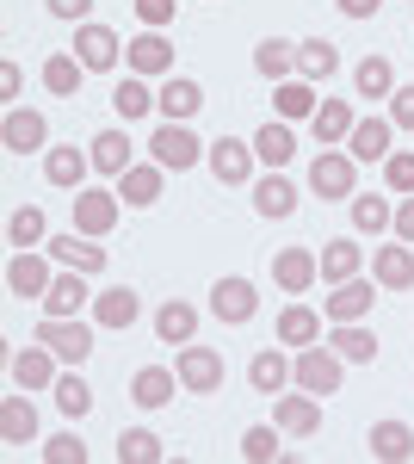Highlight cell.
<instances>
[{
    "instance_id": "cell-42",
    "label": "cell",
    "mask_w": 414,
    "mask_h": 464,
    "mask_svg": "<svg viewBox=\"0 0 414 464\" xmlns=\"http://www.w3.org/2000/svg\"><path fill=\"white\" fill-rule=\"evenodd\" d=\"M81 74H87L81 56H50V63H43V87H50L56 100H74V93H81Z\"/></svg>"
},
{
    "instance_id": "cell-9",
    "label": "cell",
    "mask_w": 414,
    "mask_h": 464,
    "mask_svg": "<svg viewBox=\"0 0 414 464\" xmlns=\"http://www.w3.org/2000/svg\"><path fill=\"white\" fill-rule=\"evenodd\" d=\"M198 106H205V87H198V81H186V74H168V87L155 93V111H161L168 124L198 118Z\"/></svg>"
},
{
    "instance_id": "cell-11",
    "label": "cell",
    "mask_w": 414,
    "mask_h": 464,
    "mask_svg": "<svg viewBox=\"0 0 414 464\" xmlns=\"http://www.w3.org/2000/svg\"><path fill=\"white\" fill-rule=\"evenodd\" d=\"M173 391H186V384H179V372H168V365H142L137 378H130V402L137 409H168Z\"/></svg>"
},
{
    "instance_id": "cell-2",
    "label": "cell",
    "mask_w": 414,
    "mask_h": 464,
    "mask_svg": "<svg viewBox=\"0 0 414 464\" xmlns=\"http://www.w3.org/2000/svg\"><path fill=\"white\" fill-rule=\"evenodd\" d=\"M37 341H43L56 359H69V365H81V359L93 353V328H87L81 316H43L37 322Z\"/></svg>"
},
{
    "instance_id": "cell-5",
    "label": "cell",
    "mask_w": 414,
    "mask_h": 464,
    "mask_svg": "<svg viewBox=\"0 0 414 464\" xmlns=\"http://www.w3.org/2000/svg\"><path fill=\"white\" fill-rule=\"evenodd\" d=\"M210 310H217V322H229V328H242V322H254V310H260V291H254V279H217L210 285Z\"/></svg>"
},
{
    "instance_id": "cell-27",
    "label": "cell",
    "mask_w": 414,
    "mask_h": 464,
    "mask_svg": "<svg viewBox=\"0 0 414 464\" xmlns=\"http://www.w3.org/2000/svg\"><path fill=\"white\" fill-rule=\"evenodd\" d=\"M291 378H297V372H291V359L273 353V347H266V353H254V365H247V384H254L260 396H278Z\"/></svg>"
},
{
    "instance_id": "cell-17",
    "label": "cell",
    "mask_w": 414,
    "mask_h": 464,
    "mask_svg": "<svg viewBox=\"0 0 414 464\" xmlns=\"http://www.w3.org/2000/svg\"><path fill=\"white\" fill-rule=\"evenodd\" d=\"M371 273H378V285L409 291V285H414V248H409V242H390V248H378V254H371Z\"/></svg>"
},
{
    "instance_id": "cell-18",
    "label": "cell",
    "mask_w": 414,
    "mask_h": 464,
    "mask_svg": "<svg viewBox=\"0 0 414 464\" xmlns=\"http://www.w3.org/2000/svg\"><path fill=\"white\" fill-rule=\"evenodd\" d=\"M118 32H105V25H81L74 32V56L87 63V69H118Z\"/></svg>"
},
{
    "instance_id": "cell-23",
    "label": "cell",
    "mask_w": 414,
    "mask_h": 464,
    "mask_svg": "<svg viewBox=\"0 0 414 464\" xmlns=\"http://www.w3.org/2000/svg\"><path fill=\"white\" fill-rule=\"evenodd\" d=\"M137 291L130 285H111V291H100V297H93V322H100V328H130V322H137Z\"/></svg>"
},
{
    "instance_id": "cell-44",
    "label": "cell",
    "mask_w": 414,
    "mask_h": 464,
    "mask_svg": "<svg viewBox=\"0 0 414 464\" xmlns=\"http://www.w3.org/2000/svg\"><path fill=\"white\" fill-rule=\"evenodd\" d=\"M161 459V440L149 428H130V433H118V464H155Z\"/></svg>"
},
{
    "instance_id": "cell-36",
    "label": "cell",
    "mask_w": 414,
    "mask_h": 464,
    "mask_svg": "<svg viewBox=\"0 0 414 464\" xmlns=\"http://www.w3.org/2000/svg\"><path fill=\"white\" fill-rule=\"evenodd\" d=\"M334 69H341V50H334L328 37H310V44H297V74H303V81H328Z\"/></svg>"
},
{
    "instance_id": "cell-1",
    "label": "cell",
    "mask_w": 414,
    "mask_h": 464,
    "mask_svg": "<svg viewBox=\"0 0 414 464\" xmlns=\"http://www.w3.org/2000/svg\"><path fill=\"white\" fill-rule=\"evenodd\" d=\"M173 372H179V384H186L192 396L223 391V378H229V365H223V353H217V347H192V341L179 347V365H173Z\"/></svg>"
},
{
    "instance_id": "cell-48",
    "label": "cell",
    "mask_w": 414,
    "mask_h": 464,
    "mask_svg": "<svg viewBox=\"0 0 414 464\" xmlns=\"http://www.w3.org/2000/svg\"><path fill=\"white\" fill-rule=\"evenodd\" d=\"M242 459L273 464V459H278V433H273V428H247V433H242Z\"/></svg>"
},
{
    "instance_id": "cell-13",
    "label": "cell",
    "mask_w": 414,
    "mask_h": 464,
    "mask_svg": "<svg viewBox=\"0 0 414 464\" xmlns=\"http://www.w3.org/2000/svg\"><path fill=\"white\" fill-rule=\"evenodd\" d=\"M87 297H93L87 279L69 266V273H56V279H50V291H43L37 304H43V316H81V310H87Z\"/></svg>"
},
{
    "instance_id": "cell-35",
    "label": "cell",
    "mask_w": 414,
    "mask_h": 464,
    "mask_svg": "<svg viewBox=\"0 0 414 464\" xmlns=\"http://www.w3.org/2000/svg\"><path fill=\"white\" fill-rule=\"evenodd\" d=\"M254 69L266 74V81H291V74H297V44H284V37H266V44L254 50Z\"/></svg>"
},
{
    "instance_id": "cell-50",
    "label": "cell",
    "mask_w": 414,
    "mask_h": 464,
    "mask_svg": "<svg viewBox=\"0 0 414 464\" xmlns=\"http://www.w3.org/2000/svg\"><path fill=\"white\" fill-rule=\"evenodd\" d=\"M137 19L149 32H161V25H173V0H137Z\"/></svg>"
},
{
    "instance_id": "cell-53",
    "label": "cell",
    "mask_w": 414,
    "mask_h": 464,
    "mask_svg": "<svg viewBox=\"0 0 414 464\" xmlns=\"http://www.w3.org/2000/svg\"><path fill=\"white\" fill-rule=\"evenodd\" d=\"M50 13H56V19H87L93 0H50Z\"/></svg>"
},
{
    "instance_id": "cell-29",
    "label": "cell",
    "mask_w": 414,
    "mask_h": 464,
    "mask_svg": "<svg viewBox=\"0 0 414 464\" xmlns=\"http://www.w3.org/2000/svg\"><path fill=\"white\" fill-rule=\"evenodd\" d=\"M322 310L334 322H365L371 316V285H365V279H346V285H334V297H328Z\"/></svg>"
},
{
    "instance_id": "cell-16",
    "label": "cell",
    "mask_w": 414,
    "mask_h": 464,
    "mask_svg": "<svg viewBox=\"0 0 414 464\" xmlns=\"http://www.w3.org/2000/svg\"><path fill=\"white\" fill-rule=\"evenodd\" d=\"M124 56H130V69L137 74H173V44L161 32H142L124 44Z\"/></svg>"
},
{
    "instance_id": "cell-4",
    "label": "cell",
    "mask_w": 414,
    "mask_h": 464,
    "mask_svg": "<svg viewBox=\"0 0 414 464\" xmlns=\"http://www.w3.org/2000/svg\"><path fill=\"white\" fill-rule=\"evenodd\" d=\"M149 155H155L161 168H173V174H186V168H198V161H205L210 149L198 143V137H192L186 124H161V130L149 137Z\"/></svg>"
},
{
    "instance_id": "cell-32",
    "label": "cell",
    "mask_w": 414,
    "mask_h": 464,
    "mask_svg": "<svg viewBox=\"0 0 414 464\" xmlns=\"http://www.w3.org/2000/svg\"><path fill=\"white\" fill-rule=\"evenodd\" d=\"M278 341H284V347H315V341H322V316H315L310 304H291V310L278 316Z\"/></svg>"
},
{
    "instance_id": "cell-45",
    "label": "cell",
    "mask_w": 414,
    "mask_h": 464,
    "mask_svg": "<svg viewBox=\"0 0 414 464\" xmlns=\"http://www.w3.org/2000/svg\"><path fill=\"white\" fill-rule=\"evenodd\" d=\"M6 236H13V248H37V242H43V211H37V205H25V211H13V223H6Z\"/></svg>"
},
{
    "instance_id": "cell-47",
    "label": "cell",
    "mask_w": 414,
    "mask_h": 464,
    "mask_svg": "<svg viewBox=\"0 0 414 464\" xmlns=\"http://www.w3.org/2000/svg\"><path fill=\"white\" fill-rule=\"evenodd\" d=\"M383 179H390V192H414V149H390Z\"/></svg>"
},
{
    "instance_id": "cell-12",
    "label": "cell",
    "mask_w": 414,
    "mask_h": 464,
    "mask_svg": "<svg viewBox=\"0 0 414 464\" xmlns=\"http://www.w3.org/2000/svg\"><path fill=\"white\" fill-rule=\"evenodd\" d=\"M273 279L284 291H310L315 279H322V254H310V248H278L273 254Z\"/></svg>"
},
{
    "instance_id": "cell-7",
    "label": "cell",
    "mask_w": 414,
    "mask_h": 464,
    "mask_svg": "<svg viewBox=\"0 0 414 464\" xmlns=\"http://www.w3.org/2000/svg\"><path fill=\"white\" fill-rule=\"evenodd\" d=\"M310 192L315 198H352V155L322 149V155L310 161Z\"/></svg>"
},
{
    "instance_id": "cell-52",
    "label": "cell",
    "mask_w": 414,
    "mask_h": 464,
    "mask_svg": "<svg viewBox=\"0 0 414 464\" xmlns=\"http://www.w3.org/2000/svg\"><path fill=\"white\" fill-rule=\"evenodd\" d=\"M396 242H409V248H414V198L396 205Z\"/></svg>"
},
{
    "instance_id": "cell-51",
    "label": "cell",
    "mask_w": 414,
    "mask_h": 464,
    "mask_svg": "<svg viewBox=\"0 0 414 464\" xmlns=\"http://www.w3.org/2000/svg\"><path fill=\"white\" fill-rule=\"evenodd\" d=\"M390 124L414 130V87H396V93H390Z\"/></svg>"
},
{
    "instance_id": "cell-34",
    "label": "cell",
    "mask_w": 414,
    "mask_h": 464,
    "mask_svg": "<svg viewBox=\"0 0 414 464\" xmlns=\"http://www.w3.org/2000/svg\"><path fill=\"white\" fill-rule=\"evenodd\" d=\"M359 266H365V254H359V242H328L322 248V279L328 285H346V279H359Z\"/></svg>"
},
{
    "instance_id": "cell-14",
    "label": "cell",
    "mask_w": 414,
    "mask_h": 464,
    "mask_svg": "<svg viewBox=\"0 0 414 464\" xmlns=\"http://www.w3.org/2000/svg\"><path fill=\"white\" fill-rule=\"evenodd\" d=\"M390 118H359L352 124V137H346V155L352 161H390Z\"/></svg>"
},
{
    "instance_id": "cell-40",
    "label": "cell",
    "mask_w": 414,
    "mask_h": 464,
    "mask_svg": "<svg viewBox=\"0 0 414 464\" xmlns=\"http://www.w3.org/2000/svg\"><path fill=\"white\" fill-rule=\"evenodd\" d=\"M352 87H359V100H390V93H396V69H390L383 56H365L359 74H352Z\"/></svg>"
},
{
    "instance_id": "cell-39",
    "label": "cell",
    "mask_w": 414,
    "mask_h": 464,
    "mask_svg": "<svg viewBox=\"0 0 414 464\" xmlns=\"http://www.w3.org/2000/svg\"><path fill=\"white\" fill-rule=\"evenodd\" d=\"M273 106L284 124H297V118H315V81H278Z\"/></svg>"
},
{
    "instance_id": "cell-3",
    "label": "cell",
    "mask_w": 414,
    "mask_h": 464,
    "mask_svg": "<svg viewBox=\"0 0 414 464\" xmlns=\"http://www.w3.org/2000/svg\"><path fill=\"white\" fill-rule=\"evenodd\" d=\"M341 365H346V359L334 353V347H303V353L291 359V372H297V391L334 396V391H341Z\"/></svg>"
},
{
    "instance_id": "cell-54",
    "label": "cell",
    "mask_w": 414,
    "mask_h": 464,
    "mask_svg": "<svg viewBox=\"0 0 414 464\" xmlns=\"http://www.w3.org/2000/svg\"><path fill=\"white\" fill-rule=\"evenodd\" d=\"M0 100H19V63H0Z\"/></svg>"
},
{
    "instance_id": "cell-46",
    "label": "cell",
    "mask_w": 414,
    "mask_h": 464,
    "mask_svg": "<svg viewBox=\"0 0 414 464\" xmlns=\"http://www.w3.org/2000/svg\"><path fill=\"white\" fill-rule=\"evenodd\" d=\"M56 409H63L69 421H81V415L93 409V391H87L81 378H56Z\"/></svg>"
},
{
    "instance_id": "cell-21",
    "label": "cell",
    "mask_w": 414,
    "mask_h": 464,
    "mask_svg": "<svg viewBox=\"0 0 414 464\" xmlns=\"http://www.w3.org/2000/svg\"><path fill=\"white\" fill-rule=\"evenodd\" d=\"M87 168H93V155H81V149H50L43 155V179L50 186H69V192H81V179H87Z\"/></svg>"
},
{
    "instance_id": "cell-41",
    "label": "cell",
    "mask_w": 414,
    "mask_h": 464,
    "mask_svg": "<svg viewBox=\"0 0 414 464\" xmlns=\"http://www.w3.org/2000/svg\"><path fill=\"white\" fill-rule=\"evenodd\" d=\"M111 106H118L124 124H130V118H142V111H155V93H149V81H142V74H124V81L111 87Z\"/></svg>"
},
{
    "instance_id": "cell-8",
    "label": "cell",
    "mask_w": 414,
    "mask_h": 464,
    "mask_svg": "<svg viewBox=\"0 0 414 464\" xmlns=\"http://www.w3.org/2000/svg\"><path fill=\"white\" fill-rule=\"evenodd\" d=\"M205 161H210V174L223 179V186H247V179H254V161H260V155H254V143H236V137H217Z\"/></svg>"
},
{
    "instance_id": "cell-28",
    "label": "cell",
    "mask_w": 414,
    "mask_h": 464,
    "mask_svg": "<svg viewBox=\"0 0 414 464\" xmlns=\"http://www.w3.org/2000/svg\"><path fill=\"white\" fill-rule=\"evenodd\" d=\"M87 155H93V168H100V174H124V168H137V161H130V137H124V130H100V137H93V143H87Z\"/></svg>"
},
{
    "instance_id": "cell-31",
    "label": "cell",
    "mask_w": 414,
    "mask_h": 464,
    "mask_svg": "<svg viewBox=\"0 0 414 464\" xmlns=\"http://www.w3.org/2000/svg\"><path fill=\"white\" fill-rule=\"evenodd\" d=\"M328 347H334L341 359H352V365H371V359H378V334L359 328V322H341V328L328 334Z\"/></svg>"
},
{
    "instance_id": "cell-22",
    "label": "cell",
    "mask_w": 414,
    "mask_h": 464,
    "mask_svg": "<svg viewBox=\"0 0 414 464\" xmlns=\"http://www.w3.org/2000/svg\"><path fill=\"white\" fill-rule=\"evenodd\" d=\"M310 124H315V143L334 149V143H346V137H352V124H359V118H352V106H346V100H322Z\"/></svg>"
},
{
    "instance_id": "cell-10",
    "label": "cell",
    "mask_w": 414,
    "mask_h": 464,
    "mask_svg": "<svg viewBox=\"0 0 414 464\" xmlns=\"http://www.w3.org/2000/svg\"><path fill=\"white\" fill-rule=\"evenodd\" d=\"M6 291H13V297H43V291H50V260L32 254V248H19L6 260Z\"/></svg>"
},
{
    "instance_id": "cell-25",
    "label": "cell",
    "mask_w": 414,
    "mask_h": 464,
    "mask_svg": "<svg viewBox=\"0 0 414 464\" xmlns=\"http://www.w3.org/2000/svg\"><path fill=\"white\" fill-rule=\"evenodd\" d=\"M365 446H371V459H383V464H402V459H414V433H409V421H378Z\"/></svg>"
},
{
    "instance_id": "cell-30",
    "label": "cell",
    "mask_w": 414,
    "mask_h": 464,
    "mask_svg": "<svg viewBox=\"0 0 414 464\" xmlns=\"http://www.w3.org/2000/svg\"><path fill=\"white\" fill-rule=\"evenodd\" d=\"M0 440H6V446L37 440V409L25 402V396H6V402H0Z\"/></svg>"
},
{
    "instance_id": "cell-55",
    "label": "cell",
    "mask_w": 414,
    "mask_h": 464,
    "mask_svg": "<svg viewBox=\"0 0 414 464\" xmlns=\"http://www.w3.org/2000/svg\"><path fill=\"white\" fill-rule=\"evenodd\" d=\"M334 6H341L346 19H371V13H378L383 0H334Z\"/></svg>"
},
{
    "instance_id": "cell-6",
    "label": "cell",
    "mask_w": 414,
    "mask_h": 464,
    "mask_svg": "<svg viewBox=\"0 0 414 464\" xmlns=\"http://www.w3.org/2000/svg\"><path fill=\"white\" fill-rule=\"evenodd\" d=\"M0 143L13 149V155H32V149H50V118H43V111L13 106L6 118H0Z\"/></svg>"
},
{
    "instance_id": "cell-38",
    "label": "cell",
    "mask_w": 414,
    "mask_h": 464,
    "mask_svg": "<svg viewBox=\"0 0 414 464\" xmlns=\"http://www.w3.org/2000/svg\"><path fill=\"white\" fill-rule=\"evenodd\" d=\"M254 211H260V217H291V211H297V186L278 179V174H266L260 186H254Z\"/></svg>"
},
{
    "instance_id": "cell-24",
    "label": "cell",
    "mask_w": 414,
    "mask_h": 464,
    "mask_svg": "<svg viewBox=\"0 0 414 464\" xmlns=\"http://www.w3.org/2000/svg\"><path fill=\"white\" fill-rule=\"evenodd\" d=\"M50 260H63L74 273H105V248H93V236H50Z\"/></svg>"
},
{
    "instance_id": "cell-15",
    "label": "cell",
    "mask_w": 414,
    "mask_h": 464,
    "mask_svg": "<svg viewBox=\"0 0 414 464\" xmlns=\"http://www.w3.org/2000/svg\"><path fill=\"white\" fill-rule=\"evenodd\" d=\"M118 223V192H74V229L81 236H105Z\"/></svg>"
},
{
    "instance_id": "cell-49",
    "label": "cell",
    "mask_w": 414,
    "mask_h": 464,
    "mask_svg": "<svg viewBox=\"0 0 414 464\" xmlns=\"http://www.w3.org/2000/svg\"><path fill=\"white\" fill-rule=\"evenodd\" d=\"M43 459L50 464H87V446H81V433H56V440H43Z\"/></svg>"
},
{
    "instance_id": "cell-26",
    "label": "cell",
    "mask_w": 414,
    "mask_h": 464,
    "mask_svg": "<svg viewBox=\"0 0 414 464\" xmlns=\"http://www.w3.org/2000/svg\"><path fill=\"white\" fill-rule=\"evenodd\" d=\"M161 174H168L161 161L124 168V174H118V198H124V205H155V198H161Z\"/></svg>"
},
{
    "instance_id": "cell-20",
    "label": "cell",
    "mask_w": 414,
    "mask_h": 464,
    "mask_svg": "<svg viewBox=\"0 0 414 464\" xmlns=\"http://www.w3.org/2000/svg\"><path fill=\"white\" fill-rule=\"evenodd\" d=\"M273 421L284 433H315V428H322V396H310V391H303V396H278Z\"/></svg>"
},
{
    "instance_id": "cell-37",
    "label": "cell",
    "mask_w": 414,
    "mask_h": 464,
    "mask_svg": "<svg viewBox=\"0 0 414 464\" xmlns=\"http://www.w3.org/2000/svg\"><path fill=\"white\" fill-rule=\"evenodd\" d=\"M155 334H161V341H173V347H186V341L198 334V310H192V304H179V297H173V304H161Z\"/></svg>"
},
{
    "instance_id": "cell-43",
    "label": "cell",
    "mask_w": 414,
    "mask_h": 464,
    "mask_svg": "<svg viewBox=\"0 0 414 464\" xmlns=\"http://www.w3.org/2000/svg\"><path fill=\"white\" fill-rule=\"evenodd\" d=\"M352 229L359 236H383V229H396V211L383 198H352Z\"/></svg>"
},
{
    "instance_id": "cell-19",
    "label": "cell",
    "mask_w": 414,
    "mask_h": 464,
    "mask_svg": "<svg viewBox=\"0 0 414 464\" xmlns=\"http://www.w3.org/2000/svg\"><path fill=\"white\" fill-rule=\"evenodd\" d=\"M13 384L19 391H43V384H56V353L37 341V347H25V353H13Z\"/></svg>"
},
{
    "instance_id": "cell-33",
    "label": "cell",
    "mask_w": 414,
    "mask_h": 464,
    "mask_svg": "<svg viewBox=\"0 0 414 464\" xmlns=\"http://www.w3.org/2000/svg\"><path fill=\"white\" fill-rule=\"evenodd\" d=\"M254 155H260V161H266V168H284V161H291V155H297V137H291V124H284V118H266V124H260V137H254Z\"/></svg>"
}]
</instances>
